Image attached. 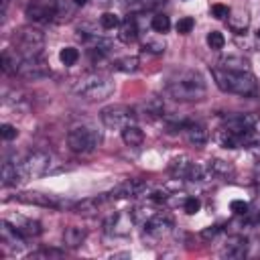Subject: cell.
<instances>
[{"mask_svg": "<svg viewBox=\"0 0 260 260\" xmlns=\"http://www.w3.org/2000/svg\"><path fill=\"white\" fill-rule=\"evenodd\" d=\"M205 91H207L205 79L197 71H191V69H183L167 81V93L175 100H181V102L203 100Z\"/></svg>", "mask_w": 260, "mask_h": 260, "instance_id": "cell-1", "label": "cell"}, {"mask_svg": "<svg viewBox=\"0 0 260 260\" xmlns=\"http://www.w3.org/2000/svg\"><path fill=\"white\" fill-rule=\"evenodd\" d=\"M213 77L215 83L219 85V89L228 91V93H236V95H254L258 89V81L250 71H228V69H213Z\"/></svg>", "mask_w": 260, "mask_h": 260, "instance_id": "cell-2", "label": "cell"}, {"mask_svg": "<svg viewBox=\"0 0 260 260\" xmlns=\"http://www.w3.org/2000/svg\"><path fill=\"white\" fill-rule=\"evenodd\" d=\"M75 95L89 100V102H100L106 100L114 93V81L108 75H100V73H89L83 75L75 85H73Z\"/></svg>", "mask_w": 260, "mask_h": 260, "instance_id": "cell-3", "label": "cell"}, {"mask_svg": "<svg viewBox=\"0 0 260 260\" xmlns=\"http://www.w3.org/2000/svg\"><path fill=\"white\" fill-rule=\"evenodd\" d=\"M102 142V134L98 128L89 126V124H81V126H73L67 134V146L77 152V154H89L93 152Z\"/></svg>", "mask_w": 260, "mask_h": 260, "instance_id": "cell-4", "label": "cell"}, {"mask_svg": "<svg viewBox=\"0 0 260 260\" xmlns=\"http://www.w3.org/2000/svg\"><path fill=\"white\" fill-rule=\"evenodd\" d=\"M14 51H18L24 59L28 57H39L43 47H45V37L39 28H32V26H24V28H18L14 32Z\"/></svg>", "mask_w": 260, "mask_h": 260, "instance_id": "cell-5", "label": "cell"}, {"mask_svg": "<svg viewBox=\"0 0 260 260\" xmlns=\"http://www.w3.org/2000/svg\"><path fill=\"white\" fill-rule=\"evenodd\" d=\"M49 154L43 152V150H30L26 152L22 158H18V175H20V181H28V179H35V177H41L47 173L49 169Z\"/></svg>", "mask_w": 260, "mask_h": 260, "instance_id": "cell-6", "label": "cell"}, {"mask_svg": "<svg viewBox=\"0 0 260 260\" xmlns=\"http://www.w3.org/2000/svg\"><path fill=\"white\" fill-rule=\"evenodd\" d=\"M100 118H102L104 126L114 128V130H122V128H126V126H130V124L136 122V112H134L130 106L118 104V106H108V108H104V110L100 112Z\"/></svg>", "mask_w": 260, "mask_h": 260, "instance_id": "cell-7", "label": "cell"}, {"mask_svg": "<svg viewBox=\"0 0 260 260\" xmlns=\"http://www.w3.org/2000/svg\"><path fill=\"white\" fill-rule=\"evenodd\" d=\"M20 203H28V205H39V207H51V209H61V207H73V203H67L55 195L49 193H41V191H22L16 193L14 197Z\"/></svg>", "mask_w": 260, "mask_h": 260, "instance_id": "cell-8", "label": "cell"}, {"mask_svg": "<svg viewBox=\"0 0 260 260\" xmlns=\"http://www.w3.org/2000/svg\"><path fill=\"white\" fill-rule=\"evenodd\" d=\"M57 0H32L26 4V16L30 20H49L57 14Z\"/></svg>", "mask_w": 260, "mask_h": 260, "instance_id": "cell-9", "label": "cell"}, {"mask_svg": "<svg viewBox=\"0 0 260 260\" xmlns=\"http://www.w3.org/2000/svg\"><path fill=\"white\" fill-rule=\"evenodd\" d=\"M132 223H134L132 213L118 211V213H114V215H110V217L106 219L104 230H106V234H110V236H128L130 230H132V228H130Z\"/></svg>", "mask_w": 260, "mask_h": 260, "instance_id": "cell-10", "label": "cell"}, {"mask_svg": "<svg viewBox=\"0 0 260 260\" xmlns=\"http://www.w3.org/2000/svg\"><path fill=\"white\" fill-rule=\"evenodd\" d=\"M16 75L24 79H43L49 75V65L39 57H28V59H22Z\"/></svg>", "mask_w": 260, "mask_h": 260, "instance_id": "cell-11", "label": "cell"}, {"mask_svg": "<svg viewBox=\"0 0 260 260\" xmlns=\"http://www.w3.org/2000/svg\"><path fill=\"white\" fill-rule=\"evenodd\" d=\"M146 189H148L146 181H142V179H128L122 185H118L114 191H110L108 195H110V199H130V197L142 195Z\"/></svg>", "mask_w": 260, "mask_h": 260, "instance_id": "cell-12", "label": "cell"}, {"mask_svg": "<svg viewBox=\"0 0 260 260\" xmlns=\"http://www.w3.org/2000/svg\"><path fill=\"white\" fill-rule=\"evenodd\" d=\"M144 232L148 234V236H154V238H160V236H165L171 228H173V219L167 215V213H160V211H156L152 217H148L144 223Z\"/></svg>", "mask_w": 260, "mask_h": 260, "instance_id": "cell-13", "label": "cell"}, {"mask_svg": "<svg viewBox=\"0 0 260 260\" xmlns=\"http://www.w3.org/2000/svg\"><path fill=\"white\" fill-rule=\"evenodd\" d=\"M181 130H183L185 138H187L191 144H195V146L205 144L207 138H209L207 128H205V124H201V122H183V124H181Z\"/></svg>", "mask_w": 260, "mask_h": 260, "instance_id": "cell-14", "label": "cell"}, {"mask_svg": "<svg viewBox=\"0 0 260 260\" xmlns=\"http://www.w3.org/2000/svg\"><path fill=\"white\" fill-rule=\"evenodd\" d=\"M0 179L4 187L16 185L20 183V175H18V158L16 156H6L2 160V169H0Z\"/></svg>", "mask_w": 260, "mask_h": 260, "instance_id": "cell-15", "label": "cell"}, {"mask_svg": "<svg viewBox=\"0 0 260 260\" xmlns=\"http://www.w3.org/2000/svg\"><path fill=\"white\" fill-rule=\"evenodd\" d=\"M246 252H248V242H246V238L234 236V238H230V240L225 242V246H223V250H221V256H223V258H244Z\"/></svg>", "mask_w": 260, "mask_h": 260, "instance_id": "cell-16", "label": "cell"}, {"mask_svg": "<svg viewBox=\"0 0 260 260\" xmlns=\"http://www.w3.org/2000/svg\"><path fill=\"white\" fill-rule=\"evenodd\" d=\"M207 169L211 173V177H217V179H230L234 177V167L221 158H211L207 160Z\"/></svg>", "mask_w": 260, "mask_h": 260, "instance_id": "cell-17", "label": "cell"}, {"mask_svg": "<svg viewBox=\"0 0 260 260\" xmlns=\"http://www.w3.org/2000/svg\"><path fill=\"white\" fill-rule=\"evenodd\" d=\"M22 59H24V57H22L18 51L6 49V51L2 53V71H4V73H18V67H20Z\"/></svg>", "mask_w": 260, "mask_h": 260, "instance_id": "cell-18", "label": "cell"}, {"mask_svg": "<svg viewBox=\"0 0 260 260\" xmlns=\"http://www.w3.org/2000/svg\"><path fill=\"white\" fill-rule=\"evenodd\" d=\"M118 39H120L122 43H126V45L134 43V41L138 39V26H136V20H134V18H130V16H128V18L120 24Z\"/></svg>", "mask_w": 260, "mask_h": 260, "instance_id": "cell-19", "label": "cell"}, {"mask_svg": "<svg viewBox=\"0 0 260 260\" xmlns=\"http://www.w3.org/2000/svg\"><path fill=\"white\" fill-rule=\"evenodd\" d=\"M24 238H35V236H39L43 230H41V223L39 221H35V219H24V217H16V221L12 223Z\"/></svg>", "mask_w": 260, "mask_h": 260, "instance_id": "cell-20", "label": "cell"}, {"mask_svg": "<svg viewBox=\"0 0 260 260\" xmlns=\"http://www.w3.org/2000/svg\"><path fill=\"white\" fill-rule=\"evenodd\" d=\"M83 240H85V230H83V228H77V225L65 228V232H63V244H65V246L77 248V246L83 244Z\"/></svg>", "mask_w": 260, "mask_h": 260, "instance_id": "cell-21", "label": "cell"}, {"mask_svg": "<svg viewBox=\"0 0 260 260\" xmlns=\"http://www.w3.org/2000/svg\"><path fill=\"white\" fill-rule=\"evenodd\" d=\"M122 140L126 146H140L144 142V132L136 124H130V126L122 128Z\"/></svg>", "mask_w": 260, "mask_h": 260, "instance_id": "cell-22", "label": "cell"}, {"mask_svg": "<svg viewBox=\"0 0 260 260\" xmlns=\"http://www.w3.org/2000/svg\"><path fill=\"white\" fill-rule=\"evenodd\" d=\"M219 67H221V69H228V71H250V63H248V59L234 57V55L223 57V59L219 61Z\"/></svg>", "mask_w": 260, "mask_h": 260, "instance_id": "cell-23", "label": "cell"}, {"mask_svg": "<svg viewBox=\"0 0 260 260\" xmlns=\"http://www.w3.org/2000/svg\"><path fill=\"white\" fill-rule=\"evenodd\" d=\"M228 22H230V28L234 30V32H244L246 28H248V22H250V18H248V12H238V14H228Z\"/></svg>", "mask_w": 260, "mask_h": 260, "instance_id": "cell-24", "label": "cell"}, {"mask_svg": "<svg viewBox=\"0 0 260 260\" xmlns=\"http://www.w3.org/2000/svg\"><path fill=\"white\" fill-rule=\"evenodd\" d=\"M114 69L116 71H124V73H130V71H136L138 69V59L136 57H122L114 63Z\"/></svg>", "mask_w": 260, "mask_h": 260, "instance_id": "cell-25", "label": "cell"}, {"mask_svg": "<svg viewBox=\"0 0 260 260\" xmlns=\"http://www.w3.org/2000/svg\"><path fill=\"white\" fill-rule=\"evenodd\" d=\"M59 59L63 65H75L77 59H79V51L75 47H63L61 53H59Z\"/></svg>", "mask_w": 260, "mask_h": 260, "instance_id": "cell-26", "label": "cell"}, {"mask_svg": "<svg viewBox=\"0 0 260 260\" xmlns=\"http://www.w3.org/2000/svg\"><path fill=\"white\" fill-rule=\"evenodd\" d=\"M150 26H152V30H156V32H167V30L171 28V20H169L167 14H154Z\"/></svg>", "mask_w": 260, "mask_h": 260, "instance_id": "cell-27", "label": "cell"}, {"mask_svg": "<svg viewBox=\"0 0 260 260\" xmlns=\"http://www.w3.org/2000/svg\"><path fill=\"white\" fill-rule=\"evenodd\" d=\"M100 24H102V28L112 30V28L120 26V18H118L114 12H104V14L100 16Z\"/></svg>", "mask_w": 260, "mask_h": 260, "instance_id": "cell-28", "label": "cell"}, {"mask_svg": "<svg viewBox=\"0 0 260 260\" xmlns=\"http://www.w3.org/2000/svg\"><path fill=\"white\" fill-rule=\"evenodd\" d=\"M207 45H209V49H223L225 37H223L219 30H211V32L207 35Z\"/></svg>", "mask_w": 260, "mask_h": 260, "instance_id": "cell-29", "label": "cell"}, {"mask_svg": "<svg viewBox=\"0 0 260 260\" xmlns=\"http://www.w3.org/2000/svg\"><path fill=\"white\" fill-rule=\"evenodd\" d=\"M193 26H195V20H193L191 16H183V18H179L177 24H175V28H177L179 35H187V32H191Z\"/></svg>", "mask_w": 260, "mask_h": 260, "instance_id": "cell-30", "label": "cell"}, {"mask_svg": "<svg viewBox=\"0 0 260 260\" xmlns=\"http://www.w3.org/2000/svg\"><path fill=\"white\" fill-rule=\"evenodd\" d=\"M61 256H63V252L57 248H43L39 252H32L28 258L32 260V258H61Z\"/></svg>", "mask_w": 260, "mask_h": 260, "instance_id": "cell-31", "label": "cell"}, {"mask_svg": "<svg viewBox=\"0 0 260 260\" xmlns=\"http://www.w3.org/2000/svg\"><path fill=\"white\" fill-rule=\"evenodd\" d=\"M183 209L189 213V215H195L199 209H201V201L197 197H187L185 203H183Z\"/></svg>", "mask_w": 260, "mask_h": 260, "instance_id": "cell-32", "label": "cell"}, {"mask_svg": "<svg viewBox=\"0 0 260 260\" xmlns=\"http://www.w3.org/2000/svg\"><path fill=\"white\" fill-rule=\"evenodd\" d=\"M230 14V8L225 6V4H211V16L213 18H217V20H221V18H225Z\"/></svg>", "mask_w": 260, "mask_h": 260, "instance_id": "cell-33", "label": "cell"}, {"mask_svg": "<svg viewBox=\"0 0 260 260\" xmlns=\"http://www.w3.org/2000/svg\"><path fill=\"white\" fill-rule=\"evenodd\" d=\"M144 49L150 51V53H162V51H165V43H162V41L146 39V41H144Z\"/></svg>", "mask_w": 260, "mask_h": 260, "instance_id": "cell-34", "label": "cell"}, {"mask_svg": "<svg viewBox=\"0 0 260 260\" xmlns=\"http://www.w3.org/2000/svg\"><path fill=\"white\" fill-rule=\"evenodd\" d=\"M16 134H18V130L12 124H2L0 126V136L4 140H12V138H16Z\"/></svg>", "mask_w": 260, "mask_h": 260, "instance_id": "cell-35", "label": "cell"}, {"mask_svg": "<svg viewBox=\"0 0 260 260\" xmlns=\"http://www.w3.org/2000/svg\"><path fill=\"white\" fill-rule=\"evenodd\" d=\"M230 207H232V211L238 213V215H248V203H246V201L236 199V201L230 203Z\"/></svg>", "mask_w": 260, "mask_h": 260, "instance_id": "cell-36", "label": "cell"}, {"mask_svg": "<svg viewBox=\"0 0 260 260\" xmlns=\"http://www.w3.org/2000/svg\"><path fill=\"white\" fill-rule=\"evenodd\" d=\"M254 179L260 183V160L256 162V167H254Z\"/></svg>", "mask_w": 260, "mask_h": 260, "instance_id": "cell-37", "label": "cell"}, {"mask_svg": "<svg viewBox=\"0 0 260 260\" xmlns=\"http://www.w3.org/2000/svg\"><path fill=\"white\" fill-rule=\"evenodd\" d=\"M73 2H75V4H79V6H83V4L87 2V0H73Z\"/></svg>", "mask_w": 260, "mask_h": 260, "instance_id": "cell-38", "label": "cell"}, {"mask_svg": "<svg viewBox=\"0 0 260 260\" xmlns=\"http://www.w3.org/2000/svg\"><path fill=\"white\" fill-rule=\"evenodd\" d=\"M256 45H258V49H260V32L256 35Z\"/></svg>", "mask_w": 260, "mask_h": 260, "instance_id": "cell-39", "label": "cell"}]
</instances>
